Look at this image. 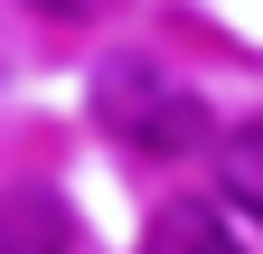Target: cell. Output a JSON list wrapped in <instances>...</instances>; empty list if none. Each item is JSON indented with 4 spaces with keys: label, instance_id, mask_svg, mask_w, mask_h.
I'll use <instances>...</instances> for the list:
<instances>
[{
    "label": "cell",
    "instance_id": "obj_1",
    "mask_svg": "<svg viewBox=\"0 0 263 254\" xmlns=\"http://www.w3.org/2000/svg\"><path fill=\"white\" fill-rule=\"evenodd\" d=\"M94 122L122 141V151H141V160H188V151H207V104L179 85V76H160L151 57H104V76H94Z\"/></svg>",
    "mask_w": 263,
    "mask_h": 254
},
{
    "label": "cell",
    "instance_id": "obj_2",
    "mask_svg": "<svg viewBox=\"0 0 263 254\" xmlns=\"http://www.w3.org/2000/svg\"><path fill=\"white\" fill-rule=\"evenodd\" d=\"M76 216L57 188H0V254H66Z\"/></svg>",
    "mask_w": 263,
    "mask_h": 254
},
{
    "label": "cell",
    "instance_id": "obj_3",
    "mask_svg": "<svg viewBox=\"0 0 263 254\" xmlns=\"http://www.w3.org/2000/svg\"><path fill=\"white\" fill-rule=\"evenodd\" d=\"M141 254H245V235L226 226V207H207V198H170V207L151 216Z\"/></svg>",
    "mask_w": 263,
    "mask_h": 254
},
{
    "label": "cell",
    "instance_id": "obj_4",
    "mask_svg": "<svg viewBox=\"0 0 263 254\" xmlns=\"http://www.w3.org/2000/svg\"><path fill=\"white\" fill-rule=\"evenodd\" d=\"M216 188H226V207H235V216L263 226V113L235 122V132L216 141Z\"/></svg>",
    "mask_w": 263,
    "mask_h": 254
},
{
    "label": "cell",
    "instance_id": "obj_5",
    "mask_svg": "<svg viewBox=\"0 0 263 254\" xmlns=\"http://www.w3.org/2000/svg\"><path fill=\"white\" fill-rule=\"evenodd\" d=\"M28 10H47V19H94V10H113V0H28Z\"/></svg>",
    "mask_w": 263,
    "mask_h": 254
}]
</instances>
